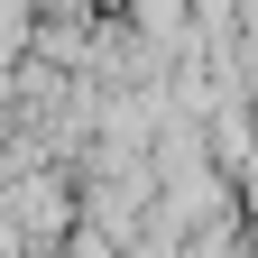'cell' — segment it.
I'll return each mask as SVG.
<instances>
[{"instance_id": "1", "label": "cell", "mask_w": 258, "mask_h": 258, "mask_svg": "<svg viewBox=\"0 0 258 258\" xmlns=\"http://www.w3.org/2000/svg\"><path fill=\"white\" fill-rule=\"evenodd\" d=\"M10 221H19L28 240H46V231H64V194H55L46 175H37V184H19V194H10Z\"/></svg>"}]
</instances>
